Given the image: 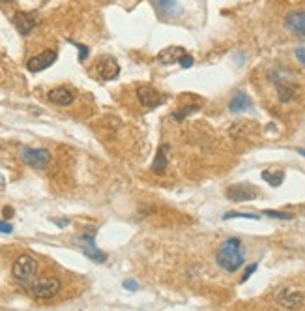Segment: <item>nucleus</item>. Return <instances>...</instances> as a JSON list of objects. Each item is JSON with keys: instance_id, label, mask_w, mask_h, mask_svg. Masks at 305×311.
<instances>
[{"instance_id": "f257e3e1", "label": "nucleus", "mask_w": 305, "mask_h": 311, "mask_svg": "<svg viewBox=\"0 0 305 311\" xmlns=\"http://www.w3.org/2000/svg\"><path fill=\"white\" fill-rule=\"evenodd\" d=\"M217 264L221 266L225 272L228 274H234L243 266V261H245V255H243V246L238 238H228L219 246L217 249Z\"/></svg>"}, {"instance_id": "f03ea898", "label": "nucleus", "mask_w": 305, "mask_h": 311, "mask_svg": "<svg viewBox=\"0 0 305 311\" xmlns=\"http://www.w3.org/2000/svg\"><path fill=\"white\" fill-rule=\"evenodd\" d=\"M73 240L75 244H79L81 251H83L90 261H94V263H105L107 261V255L96 246V229H86L84 232L77 234Z\"/></svg>"}, {"instance_id": "7ed1b4c3", "label": "nucleus", "mask_w": 305, "mask_h": 311, "mask_svg": "<svg viewBox=\"0 0 305 311\" xmlns=\"http://www.w3.org/2000/svg\"><path fill=\"white\" fill-rule=\"evenodd\" d=\"M62 290V283L58 278H51V276H45V278H40L32 283L30 292L36 300H53L54 296Z\"/></svg>"}, {"instance_id": "20e7f679", "label": "nucleus", "mask_w": 305, "mask_h": 311, "mask_svg": "<svg viewBox=\"0 0 305 311\" xmlns=\"http://www.w3.org/2000/svg\"><path fill=\"white\" fill-rule=\"evenodd\" d=\"M37 270V261L32 255H21L15 259V263L11 266V274L19 283L27 285L32 281V278L36 276Z\"/></svg>"}, {"instance_id": "39448f33", "label": "nucleus", "mask_w": 305, "mask_h": 311, "mask_svg": "<svg viewBox=\"0 0 305 311\" xmlns=\"http://www.w3.org/2000/svg\"><path fill=\"white\" fill-rule=\"evenodd\" d=\"M21 159L32 169H45L51 163V152L45 150V148L25 147L21 150Z\"/></svg>"}, {"instance_id": "423d86ee", "label": "nucleus", "mask_w": 305, "mask_h": 311, "mask_svg": "<svg viewBox=\"0 0 305 311\" xmlns=\"http://www.w3.org/2000/svg\"><path fill=\"white\" fill-rule=\"evenodd\" d=\"M225 195L228 200H234V203H247V200H255L258 197V190L253 184H232L226 188Z\"/></svg>"}, {"instance_id": "0eeeda50", "label": "nucleus", "mask_w": 305, "mask_h": 311, "mask_svg": "<svg viewBox=\"0 0 305 311\" xmlns=\"http://www.w3.org/2000/svg\"><path fill=\"white\" fill-rule=\"evenodd\" d=\"M277 304L284 309H300L305 304V296L298 289H281L277 292Z\"/></svg>"}, {"instance_id": "6e6552de", "label": "nucleus", "mask_w": 305, "mask_h": 311, "mask_svg": "<svg viewBox=\"0 0 305 311\" xmlns=\"http://www.w3.org/2000/svg\"><path fill=\"white\" fill-rule=\"evenodd\" d=\"M137 98H139V101H141V105H144L146 109H156V107H159L165 101L163 96L159 94L158 90L154 88V86H150V85L139 86V88H137Z\"/></svg>"}, {"instance_id": "1a4fd4ad", "label": "nucleus", "mask_w": 305, "mask_h": 311, "mask_svg": "<svg viewBox=\"0 0 305 311\" xmlns=\"http://www.w3.org/2000/svg\"><path fill=\"white\" fill-rule=\"evenodd\" d=\"M54 60H56V51L47 49V51H43L42 54L32 57L27 62V68H28V71L36 74V71H43V69H47L49 66H53Z\"/></svg>"}, {"instance_id": "9d476101", "label": "nucleus", "mask_w": 305, "mask_h": 311, "mask_svg": "<svg viewBox=\"0 0 305 311\" xmlns=\"http://www.w3.org/2000/svg\"><path fill=\"white\" fill-rule=\"evenodd\" d=\"M13 25L21 36H28L37 25V17L36 13H30V11H17L13 15Z\"/></svg>"}, {"instance_id": "9b49d317", "label": "nucleus", "mask_w": 305, "mask_h": 311, "mask_svg": "<svg viewBox=\"0 0 305 311\" xmlns=\"http://www.w3.org/2000/svg\"><path fill=\"white\" fill-rule=\"evenodd\" d=\"M47 96L51 103L60 107H68L75 101V90L69 88V86H56V88L51 90Z\"/></svg>"}, {"instance_id": "f8f14e48", "label": "nucleus", "mask_w": 305, "mask_h": 311, "mask_svg": "<svg viewBox=\"0 0 305 311\" xmlns=\"http://www.w3.org/2000/svg\"><path fill=\"white\" fill-rule=\"evenodd\" d=\"M284 25L290 32H294L298 36H305V10L289 11L284 17Z\"/></svg>"}, {"instance_id": "ddd939ff", "label": "nucleus", "mask_w": 305, "mask_h": 311, "mask_svg": "<svg viewBox=\"0 0 305 311\" xmlns=\"http://www.w3.org/2000/svg\"><path fill=\"white\" fill-rule=\"evenodd\" d=\"M98 74L103 81H112L120 74V66L112 57H103L98 62Z\"/></svg>"}, {"instance_id": "4468645a", "label": "nucleus", "mask_w": 305, "mask_h": 311, "mask_svg": "<svg viewBox=\"0 0 305 311\" xmlns=\"http://www.w3.org/2000/svg\"><path fill=\"white\" fill-rule=\"evenodd\" d=\"M184 54H185V49L180 47V45H176V47H167L158 54V62L163 64V66H168V64L180 62V58L184 57Z\"/></svg>"}, {"instance_id": "2eb2a0df", "label": "nucleus", "mask_w": 305, "mask_h": 311, "mask_svg": "<svg viewBox=\"0 0 305 311\" xmlns=\"http://www.w3.org/2000/svg\"><path fill=\"white\" fill-rule=\"evenodd\" d=\"M154 4H156L158 11L163 17H174L182 13V8H180L178 0H154Z\"/></svg>"}, {"instance_id": "dca6fc26", "label": "nucleus", "mask_w": 305, "mask_h": 311, "mask_svg": "<svg viewBox=\"0 0 305 311\" xmlns=\"http://www.w3.org/2000/svg\"><path fill=\"white\" fill-rule=\"evenodd\" d=\"M253 107V101L245 92H236L232 96L231 103H228V109L232 113H240V111H245V109H251Z\"/></svg>"}, {"instance_id": "f3484780", "label": "nucleus", "mask_w": 305, "mask_h": 311, "mask_svg": "<svg viewBox=\"0 0 305 311\" xmlns=\"http://www.w3.org/2000/svg\"><path fill=\"white\" fill-rule=\"evenodd\" d=\"M167 152H168V147L163 144V147L159 148L158 154H156V158L152 161V171L158 174H163L167 171Z\"/></svg>"}, {"instance_id": "a211bd4d", "label": "nucleus", "mask_w": 305, "mask_h": 311, "mask_svg": "<svg viewBox=\"0 0 305 311\" xmlns=\"http://www.w3.org/2000/svg\"><path fill=\"white\" fill-rule=\"evenodd\" d=\"M262 180L268 182L272 188H279L283 184L284 180V173L281 169H275V171H262Z\"/></svg>"}, {"instance_id": "6ab92c4d", "label": "nucleus", "mask_w": 305, "mask_h": 311, "mask_svg": "<svg viewBox=\"0 0 305 311\" xmlns=\"http://www.w3.org/2000/svg\"><path fill=\"white\" fill-rule=\"evenodd\" d=\"M277 90H279V100H281V101H290L296 94L294 86L287 85V83H284V85H283V83H281V85H277Z\"/></svg>"}, {"instance_id": "aec40b11", "label": "nucleus", "mask_w": 305, "mask_h": 311, "mask_svg": "<svg viewBox=\"0 0 305 311\" xmlns=\"http://www.w3.org/2000/svg\"><path fill=\"white\" fill-rule=\"evenodd\" d=\"M199 111V105H187V107H182L178 113H174L173 115V118L174 120H178V122H182L185 118V116H189V115H193V113H197Z\"/></svg>"}, {"instance_id": "412c9836", "label": "nucleus", "mask_w": 305, "mask_h": 311, "mask_svg": "<svg viewBox=\"0 0 305 311\" xmlns=\"http://www.w3.org/2000/svg\"><path fill=\"white\" fill-rule=\"evenodd\" d=\"M264 216L275 217V219H292L294 214H289V212H279V210H264Z\"/></svg>"}, {"instance_id": "4be33fe9", "label": "nucleus", "mask_w": 305, "mask_h": 311, "mask_svg": "<svg viewBox=\"0 0 305 311\" xmlns=\"http://www.w3.org/2000/svg\"><path fill=\"white\" fill-rule=\"evenodd\" d=\"M232 217H243V219H258L257 214H245V212H228L223 216V219H232Z\"/></svg>"}, {"instance_id": "5701e85b", "label": "nucleus", "mask_w": 305, "mask_h": 311, "mask_svg": "<svg viewBox=\"0 0 305 311\" xmlns=\"http://www.w3.org/2000/svg\"><path fill=\"white\" fill-rule=\"evenodd\" d=\"M193 62H195L193 57H191V54L185 53L184 57L180 58V62H178V64H180V66H182V68H191V66H193Z\"/></svg>"}, {"instance_id": "b1692460", "label": "nucleus", "mask_w": 305, "mask_h": 311, "mask_svg": "<svg viewBox=\"0 0 305 311\" xmlns=\"http://www.w3.org/2000/svg\"><path fill=\"white\" fill-rule=\"evenodd\" d=\"M71 43L79 47V60H81V62H84V60H86V57H88V47H86V45H81V43H75V42H71Z\"/></svg>"}, {"instance_id": "393cba45", "label": "nucleus", "mask_w": 305, "mask_h": 311, "mask_svg": "<svg viewBox=\"0 0 305 311\" xmlns=\"http://www.w3.org/2000/svg\"><path fill=\"white\" fill-rule=\"evenodd\" d=\"M294 53H296V58H298V60H300V62L305 66V43H303V45H298Z\"/></svg>"}, {"instance_id": "a878e982", "label": "nucleus", "mask_w": 305, "mask_h": 311, "mask_svg": "<svg viewBox=\"0 0 305 311\" xmlns=\"http://www.w3.org/2000/svg\"><path fill=\"white\" fill-rule=\"evenodd\" d=\"M255 270H257V263H255V264H251V266H247V270H245V272H243L242 283H245V281H247L249 278H251V276H253V272H255Z\"/></svg>"}, {"instance_id": "bb28decb", "label": "nucleus", "mask_w": 305, "mask_h": 311, "mask_svg": "<svg viewBox=\"0 0 305 311\" xmlns=\"http://www.w3.org/2000/svg\"><path fill=\"white\" fill-rule=\"evenodd\" d=\"M124 289L139 290V283H137V281H133V280H126V281H124Z\"/></svg>"}, {"instance_id": "cd10ccee", "label": "nucleus", "mask_w": 305, "mask_h": 311, "mask_svg": "<svg viewBox=\"0 0 305 311\" xmlns=\"http://www.w3.org/2000/svg\"><path fill=\"white\" fill-rule=\"evenodd\" d=\"M11 231H13V227H11L10 223H6V222H0V232H6V234H10Z\"/></svg>"}, {"instance_id": "c85d7f7f", "label": "nucleus", "mask_w": 305, "mask_h": 311, "mask_svg": "<svg viewBox=\"0 0 305 311\" xmlns=\"http://www.w3.org/2000/svg\"><path fill=\"white\" fill-rule=\"evenodd\" d=\"M56 225H60V227H64V225H68V219H53Z\"/></svg>"}, {"instance_id": "c756f323", "label": "nucleus", "mask_w": 305, "mask_h": 311, "mask_svg": "<svg viewBox=\"0 0 305 311\" xmlns=\"http://www.w3.org/2000/svg\"><path fill=\"white\" fill-rule=\"evenodd\" d=\"M298 154H301V156L305 158V148H298Z\"/></svg>"}, {"instance_id": "7c9ffc66", "label": "nucleus", "mask_w": 305, "mask_h": 311, "mask_svg": "<svg viewBox=\"0 0 305 311\" xmlns=\"http://www.w3.org/2000/svg\"><path fill=\"white\" fill-rule=\"evenodd\" d=\"M6 2H11V0H0V4H6Z\"/></svg>"}]
</instances>
